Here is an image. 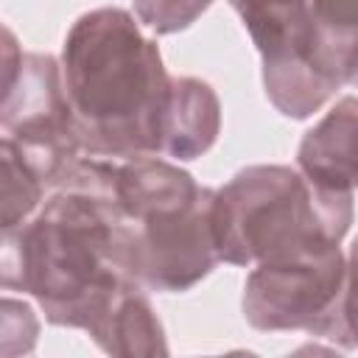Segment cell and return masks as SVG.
Masks as SVG:
<instances>
[{
  "instance_id": "cell-1",
  "label": "cell",
  "mask_w": 358,
  "mask_h": 358,
  "mask_svg": "<svg viewBox=\"0 0 358 358\" xmlns=\"http://www.w3.org/2000/svg\"><path fill=\"white\" fill-rule=\"evenodd\" d=\"M117 159L84 154L70 179L0 241L6 291L31 294L45 322L92 333L137 288L131 227L115 201Z\"/></svg>"
},
{
  "instance_id": "cell-2",
  "label": "cell",
  "mask_w": 358,
  "mask_h": 358,
  "mask_svg": "<svg viewBox=\"0 0 358 358\" xmlns=\"http://www.w3.org/2000/svg\"><path fill=\"white\" fill-rule=\"evenodd\" d=\"M59 62L84 154H159L173 76L131 11L101 6L81 14L64 34Z\"/></svg>"
},
{
  "instance_id": "cell-3",
  "label": "cell",
  "mask_w": 358,
  "mask_h": 358,
  "mask_svg": "<svg viewBox=\"0 0 358 358\" xmlns=\"http://www.w3.org/2000/svg\"><path fill=\"white\" fill-rule=\"evenodd\" d=\"M213 199V187L159 154L117 159L115 201L131 227V271L145 291H190L221 263Z\"/></svg>"
},
{
  "instance_id": "cell-4",
  "label": "cell",
  "mask_w": 358,
  "mask_h": 358,
  "mask_svg": "<svg viewBox=\"0 0 358 358\" xmlns=\"http://www.w3.org/2000/svg\"><path fill=\"white\" fill-rule=\"evenodd\" d=\"M352 215V193L322 190L288 165H246L213 199L215 246L229 266L341 243Z\"/></svg>"
},
{
  "instance_id": "cell-5",
  "label": "cell",
  "mask_w": 358,
  "mask_h": 358,
  "mask_svg": "<svg viewBox=\"0 0 358 358\" xmlns=\"http://www.w3.org/2000/svg\"><path fill=\"white\" fill-rule=\"evenodd\" d=\"M0 140H8L25 165L48 185L62 187L84 157V145L64 92L62 62L22 50L3 28V103Z\"/></svg>"
},
{
  "instance_id": "cell-6",
  "label": "cell",
  "mask_w": 358,
  "mask_h": 358,
  "mask_svg": "<svg viewBox=\"0 0 358 358\" xmlns=\"http://www.w3.org/2000/svg\"><path fill=\"white\" fill-rule=\"evenodd\" d=\"M344 280L347 255L341 243L263 260L246 274L241 313L249 327L263 333L302 330L336 344Z\"/></svg>"
},
{
  "instance_id": "cell-7",
  "label": "cell",
  "mask_w": 358,
  "mask_h": 358,
  "mask_svg": "<svg viewBox=\"0 0 358 358\" xmlns=\"http://www.w3.org/2000/svg\"><path fill=\"white\" fill-rule=\"evenodd\" d=\"M296 168L322 190L358 187V98H338L299 140Z\"/></svg>"
},
{
  "instance_id": "cell-8",
  "label": "cell",
  "mask_w": 358,
  "mask_h": 358,
  "mask_svg": "<svg viewBox=\"0 0 358 358\" xmlns=\"http://www.w3.org/2000/svg\"><path fill=\"white\" fill-rule=\"evenodd\" d=\"M252 36L263 73L310 62V0H229Z\"/></svg>"
},
{
  "instance_id": "cell-9",
  "label": "cell",
  "mask_w": 358,
  "mask_h": 358,
  "mask_svg": "<svg viewBox=\"0 0 358 358\" xmlns=\"http://www.w3.org/2000/svg\"><path fill=\"white\" fill-rule=\"evenodd\" d=\"M221 134V101L215 90L196 76H173L162 123L159 157L190 162L213 148Z\"/></svg>"
},
{
  "instance_id": "cell-10",
  "label": "cell",
  "mask_w": 358,
  "mask_h": 358,
  "mask_svg": "<svg viewBox=\"0 0 358 358\" xmlns=\"http://www.w3.org/2000/svg\"><path fill=\"white\" fill-rule=\"evenodd\" d=\"M90 338L109 355H123V358L168 355L165 327L154 313L148 291L143 285L126 291L117 299V305L103 316V322L90 333Z\"/></svg>"
},
{
  "instance_id": "cell-11",
  "label": "cell",
  "mask_w": 358,
  "mask_h": 358,
  "mask_svg": "<svg viewBox=\"0 0 358 358\" xmlns=\"http://www.w3.org/2000/svg\"><path fill=\"white\" fill-rule=\"evenodd\" d=\"M310 62L344 87L358 62V0H310Z\"/></svg>"
},
{
  "instance_id": "cell-12",
  "label": "cell",
  "mask_w": 358,
  "mask_h": 358,
  "mask_svg": "<svg viewBox=\"0 0 358 358\" xmlns=\"http://www.w3.org/2000/svg\"><path fill=\"white\" fill-rule=\"evenodd\" d=\"M0 165H3V196H0V229H14L25 224L45 201L48 185L25 165L8 140H0Z\"/></svg>"
},
{
  "instance_id": "cell-13",
  "label": "cell",
  "mask_w": 358,
  "mask_h": 358,
  "mask_svg": "<svg viewBox=\"0 0 358 358\" xmlns=\"http://www.w3.org/2000/svg\"><path fill=\"white\" fill-rule=\"evenodd\" d=\"M210 6L213 0H131L140 25L157 36L187 31Z\"/></svg>"
},
{
  "instance_id": "cell-14",
  "label": "cell",
  "mask_w": 358,
  "mask_h": 358,
  "mask_svg": "<svg viewBox=\"0 0 358 358\" xmlns=\"http://www.w3.org/2000/svg\"><path fill=\"white\" fill-rule=\"evenodd\" d=\"M39 336V319L34 308L22 299L3 296V355H25L36 347Z\"/></svg>"
},
{
  "instance_id": "cell-15",
  "label": "cell",
  "mask_w": 358,
  "mask_h": 358,
  "mask_svg": "<svg viewBox=\"0 0 358 358\" xmlns=\"http://www.w3.org/2000/svg\"><path fill=\"white\" fill-rule=\"evenodd\" d=\"M336 344L341 350H358V235L347 255V280H344V296L338 310Z\"/></svg>"
},
{
  "instance_id": "cell-16",
  "label": "cell",
  "mask_w": 358,
  "mask_h": 358,
  "mask_svg": "<svg viewBox=\"0 0 358 358\" xmlns=\"http://www.w3.org/2000/svg\"><path fill=\"white\" fill-rule=\"evenodd\" d=\"M350 87H358V62H355V67H352V73H350V81H347Z\"/></svg>"
}]
</instances>
